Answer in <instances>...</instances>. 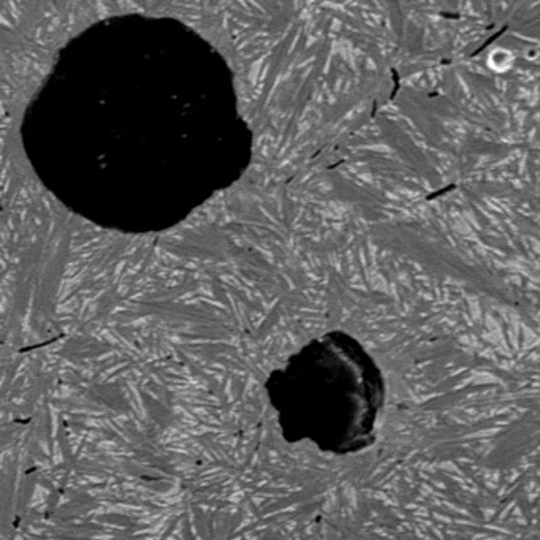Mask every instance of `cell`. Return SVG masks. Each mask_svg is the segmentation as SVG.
I'll return each instance as SVG.
<instances>
[{"mask_svg": "<svg viewBox=\"0 0 540 540\" xmlns=\"http://www.w3.org/2000/svg\"><path fill=\"white\" fill-rule=\"evenodd\" d=\"M487 62L491 70H495L497 73H504V72H509L510 68L514 67L515 54L510 50H507V48L500 46V48H495V50H491Z\"/></svg>", "mask_w": 540, "mask_h": 540, "instance_id": "1", "label": "cell"}]
</instances>
